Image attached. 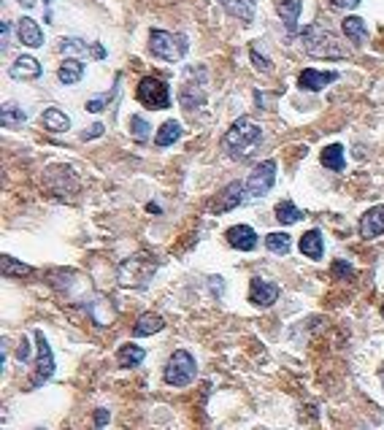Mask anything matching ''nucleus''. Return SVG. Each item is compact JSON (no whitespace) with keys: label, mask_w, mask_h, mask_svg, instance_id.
Returning <instances> with one entry per match:
<instances>
[{"label":"nucleus","mask_w":384,"mask_h":430,"mask_svg":"<svg viewBox=\"0 0 384 430\" xmlns=\"http://www.w3.org/2000/svg\"><path fill=\"white\" fill-rule=\"evenodd\" d=\"M301 11H304V3L301 0H282L279 3V17H282L284 27L290 36L298 33V20H301Z\"/></svg>","instance_id":"obj_17"},{"label":"nucleus","mask_w":384,"mask_h":430,"mask_svg":"<svg viewBox=\"0 0 384 430\" xmlns=\"http://www.w3.org/2000/svg\"><path fill=\"white\" fill-rule=\"evenodd\" d=\"M195 373H198L195 357H192L187 349H176V352L168 357V363H165L162 379H165V385H171V387H187V385L195 379Z\"/></svg>","instance_id":"obj_5"},{"label":"nucleus","mask_w":384,"mask_h":430,"mask_svg":"<svg viewBox=\"0 0 384 430\" xmlns=\"http://www.w3.org/2000/svg\"><path fill=\"white\" fill-rule=\"evenodd\" d=\"M17 36H20V41L24 43V46H30V49H36V46L43 43V33H41L38 22L30 20V17H22V20L17 22Z\"/></svg>","instance_id":"obj_16"},{"label":"nucleus","mask_w":384,"mask_h":430,"mask_svg":"<svg viewBox=\"0 0 384 430\" xmlns=\"http://www.w3.org/2000/svg\"><path fill=\"white\" fill-rule=\"evenodd\" d=\"M265 246H268L271 252H276V255H287L290 246H292V241H290L287 233H268V236H265Z\"/></svg>","instance_id":"obj_30"},{"label":"nucleus","mask_w":384,"mask_h":430,"mask_svg":"<svg viewBox=\"0 0 384 430\" xmlns=\"http://www.w3.org/2000/svg\"><path fill=\"white\" fill-rule=\"evenodd\" d=\"M146 208H149L152 214H160V206H157V203H149V206H146Z\"/></svg>","instance_id":"obj_42"},{"label":"nucleus","mask_w":384,"mask_h":430,"mask_svg":"<svg viewBox=\"0 0 384 430\" xmlns=\"http://www.w3.org/2000/svg\"><path fill=\"white\" fill-rule=\"evenodd\" d=\"M333 8H339V11H352V8H357L360 6V0H327Z\"/></svg>","instance_id":"obj_37"},{"label":"nucleus","mask_w":384,"mask_h":430,"mask_svg":"<svg viewBox=\"0 0 384 430\" xmlns=\"http://www.w3.org/2000/svg\"><path fill=\"white\" fill-rule=\"evenodd\" d=\"M179 138H182V124L176 122V120H168V122L157 130L155 143H157V146H171V143H176Z\"/></svg>","instance_id":"obj_28"},{"label":"nucleus","mask_w":384,"mask_h":430,"mask_svg":"<svg viewBox=\"0 0 384 430\" xmlns=\"http://www.w3.org/2000/svg\"><path fill=\"white\" fill-rule=\"evenodd\" d=\"M322 233L320 230H308L301 238V252H304L308 260H322Z\"/></svg>","instance_id":"obj_24"},{"label":"nucleus","mask_w":384,"mask_h":430,"mask_svg":"<svg viewBox=\"0 0 384 430\" xmlns=\"http://www.w3.org/2000/svg\"><path fill=\"white\" fill-rule=\"evenodd\" d=\"M341 30H344V36L355 43V46H363L365 38H368V27H365V22L360 20V17H346V20L341 22Z\"/></svg>","instance_id":"obj_20"},{"label":"nucleus","mask_w":384,"mask_h":430,"mask_svg":"<svg viewBox=\"0 0 384 430\" xmlns=\"http://www.w3.org/2000/svg\"><path fill=\"white\" fill-rule=\"evenodd\" d=\"M130 133H133L136 141H146L149 138V122L143 117H138V114H133L130 117Z\"/></svg>","instance_id":"obj_32"},{"label":"nucleus","mask_w":384,"mask_h":430,"mask_svg":"<svg viewBox=\"0 0 384 430\" xmlns=\"http://www.w3.org/2000/svg\"><path fill=\"white\" fill-rule=\"evenodd\" d=\"M108 417H111V414L106 409H95V430L106 428V425H108Z\"/></svg>","instance_id":"obj_39"},{"label":"nucleus","mask_w":384,"mask_h":430,"mask_svg":"<svg viewBox=\"0 0 384 430\" xmlns=\"http://www.w3.org/2000/svg\"><path fill=\"white\" fill-rule=\"evenodd\" d=\"M81 76H84V62L76 60V57H68V60L57 68V79H60L62 84H79Z\"/></svg>","instance_id":"obj_26"},{"label":"nucleus","mask_w":384,"mask_h":430,"mask_svg":"<svg viewBox=\"0 0 384 430\" xmlns=\"http://www.w3.org/2000/svg\"><path fill=\"white\" fill-rule=\"evenodd\" d=\"M384 233V206H371L360 217V236L368 238H379Z\"/></svg>","instance_id":"obj_12"},{"label":"nucleus","mask_w":384,"mask_h":430,"mask_svg":"<svg viewBox=\"0 0 384 430\" xmlns=\"http://www.w3.org/2000/svg\"><path fill=\"white\" fill-rule=\"evenodd\" d=\"M30 271H33V268L20 263V260H14L11 255H3V273H6V276H27Z\"/></svg>","instance_id":"obj_31"},{"label":"nucleus","mask_w":384,"mask_h":430,"mask_svg":"<svg viewBox=\"0 0 384 430\" xmlns=\"http://www.w3.org/2000/svg\"><path fill=\"white\" fill-rule=\"evenodd\" d=\"M143 357H146V352H143L138 344H122L120 349H117V366L120 368H138L143 363Z\"/></svg>","instance_id":"obj_18"},{"label":"nucleus","mask_w":384,"mask_h":430,"mask_svg":"<svg viewBox=\"0 0 384 430\" xmlns=\"http://www.w3.org/2000/svg\"><path fill=\"white\" fill-rule=\"evenodd\" d=\"M339 82V73L336 71H314V68H306L298 76V87L306 92H320L327 84Z\"/></svg>","instance_id":"obj_11"},{"label":"nucleus","mask_w":384,"mask_h":430,"mask_svg":"<svg viewBox=\"0 0 384 430\" xmlns=\"http://www.w3.org/2000/svg\"><path fill=\"white\" fill-rule=\"evenodd\" d=\"M0 120H3V127H20V124L27 120V114L22 111L17 103H6V106H3Z\"/></svg>","instance_id":"obj_29"},{"label":"nucleus","mask_w":384,"mask_h":430,"mask_svg":"<svg viewBox=\"0 0 384 430\" xmlns=\"http://www.w3.org/2000/svg\"><path fill=\"white\" fill-rule=\"evenodd\" d=\"M36 347H38V357H36V379H33V387H41L43 382H49L55 376V354H52V347L46 341V336L36 330Z\"/></svg>","instance_id":"obj_8"},{"label":"nucleus","mask_w":384,"mask_h":430,"mask_svg":"<svg viewBox=\"0 0 384 430\" xmlns=\"http://www.w3.org/2000/svg\"><path fill=\"white\" fill-rule=\"evenodd\" d=\"M103 130H106V127H103L101 122H95L92 127H87V130L81 133V141H92V138H101Z\"/></svg>","instance_id":"obj_36"},{"label":"nucleus","mask_w":384,"mask_h":430,"mask_svg":"<svg viewBox=\"0 0 384 430\" xmlns=\"http://www.w3.org/2000/svg\"><path fill=\"white\" fill-rule=\"evenodd\" d=\"M249 57H252V62H255V68H257V71H263V73H271V71H273V62L268 60L265 55H260V52H257V46H252V49H249Z\"/></svg>","instance_id":"obj_33"},{"label":"nucleus","mask_w":384,"mask_h":430,"mask_svg":"<svg viewBox=\"0 0 384 430\" xmlns=\"http://www.w3.org/2000/svg\"><path fill=\"white\" fill-rule=\"evenodd\" d=\"M246 195H249L246 185H241V182H230V185L225 187V189H220V195L211 201L208 211H211V214H225V211H233V208H239V206L246 201Z\"/></svg>","instance_id":"obj_9"},{"label":"nucleus","mask_w":384,"mask_h":430,"mask_svg":"<svg viewBox=\"0 0 384 430\" xmlns=\"http://www.w3.org/2000/svg\"><path fill=\"white\" fill-rule=\"evenodd\" d=\"M22 6H24V8H33V6H36V0H20Z\"/></svg>","instance_id":"obj_43"},{"label":"nucleus","mask_w":384,"mask_h":430,"mask_svg":"<svg viewBox=\"0 0 384 430\" xmlns=\"http://www.w3.org/2000/svg\"><path fill=\"white\" fill-rule=\"evenodd\" d=\"M60 52L62 55H81V57H95V60H103L106 57V49L101 43H87L81 38H62L60 41Z\"/></svg>","instance_id":"obj_13"},{"label":"nucleus","mask_w":384,"mask_h":430,"mask_svg":"<svg viewBox=\"0 0 384 430\" xmlns=\"http://www.w3.org/2000/svg\"><path fill=\"white\" fill-rule=\"evenodd\" d=\"M179 101L187 111H192V108H201L206 103V92H203V87H198V82H187L179 92Z\"/></svg>","instance_id":"obj_22"},{"label":"nucleus","mask_w":384,"mask_h":430,"mask_svg":"<svg viewBox=\"0 0 384 430\" xmlns=\"http://www.w3.org/2000/svg\"><path fill=\"white\" fill-rule=\"evenodd\" d=\"M136 98L152 111H162L171 106V87L162 76H143L136 87Z\"/></svg>","instance_id":"obj_6"},{"label":"nucleus","mask_w":384,"mask_h":430,"mask_svg":"<svg viewBox=\"0 0 384 430\" xmlns=\"http://www.w3.org/2000/svg\"><path fill=\"white\" fill-rule=\"evenodd\" d=\"M162 328H165V320H162L160 314L143 311L141 317L136 320V325H133V336H155V333H160Z\"/></svg>","instance_id":"obj_19"},{"label":"nucleus","mask_w":384,"mask_h":430,"mask_svg":"<svg viewBox=\"0 0 384 430\" xmlns=\"http://www.w3.org/2000/svg\"><path fill=\"white\" fill-rule=\"evenodd\" d=\"M301 38H304V46L306 52L311 55V57H330V60H344L346 55H349V49H346L344 43L339 41L330 30H325L320 24H308L304 33H301Z\"/></svg>","instance_id":"obj_3"},{"label":"nucleus","mask_w":384,"mask_h":430,"mask_svg":"<svg viewBox=\"0 0 384 430\" xmlns=\"http://www.w3.org/2000/svg\"><path fill=\"white\" fill-rule=\"evenodd\" d=\"M225 6V11H230L236 20L241 22H252L255 20V6L257 0H220Z\"/></svg>","instance_id":"obj_21"},{"label":"nucleus","mask_w":384,"mask_h":430,"mask_svg":"<svg viewBox=\"0 0 384 430\" xmlns=\"http://www.w3.org/2000/svg\"><path fill=\"white\" fill-rule=\"evenodd\" d=\"M322 165L325 168H330V171H336V173H341L346 168V160H344V146L341 143H330V146H325L322 149Z\"/></svg>","instance_id":"obj_25"},{"label":"nucleus","mask_w":384,"mask_h":430,"mask_svg":"<svg viewBox=\"0 0 384 430\" xmlns=\"http://www.w3.org/2000/svg\"><path fill=\"white\" fill-rule=\"evenodd\" d=\"M8 76L11 79H38L41 76V62L36 57H30V55H22L17 60L11 62V68H8Z\"/></svg>","instance_id":"obj_15"},{"label":"nucleus","mask_w":384,"mask_h":430,"mask_svg":"<svg viewBox=\"0 0 384 430\" xmlns=\"http://www.w3.org/2000/svg\"><path fill=\"white\" fill-rule=\"evenodd\" d=\"M273 182H276V163H273V160H263V163L249 173V179H246V189H249L252 198H263V195L271 192Z\"/></svg>","instance_id":"obj_7"},{"label":"nucleus","mask_w":384,"mask_h":430,"mask_svg":"<svg viewBox=\"0 0 384 430\" xmlns=\"http://www.w3.org/2000/svg\"><path fill=\"white\" fill-rule=\"evenodd\" d=\"M211 287L217 289V295H222V287H225V282H222V279H217V276H211Z\"/></svg>","instance_id":"obj_41"},{"label":"nucleus","mask_w":384,"mask_h":430,"mask_svg":"<svg viewBox=\"0 0 384 430\" xmlns=\"http://www.w3.org/2000/svg\"><path fill=\"white\" fill-rule=\"evenodd\" d=\"M306 214L298 208V206L292 203V201H282V203L276 206V220H279V225L290 227L295 225V222H301Z\"/></svg>","instance_id":"obj_27"},{"label":"nucleus","mask_w":384,"mask_h":430,"mask_svg":"<svg viewBox=\"0 0 384 430\" xmlns=\"http://www.w3.org/2000/svg\"><path fill=\"white\" fill-rule=\"evenodd\" d=\"M260 141H263V127L255 120H249V117H241V120H236L227 127V133L222 136V149L227 157L243 163L257 152Z\"/></svg>","instance_id":"obj_1"},{"label":"nucleus","mask_w":384,"mask_h":430,"mask_svg":"<svg viewBox=\"0 0 384 430\" xmlns=\"http://www.w3.org/2000/svg\"><path fill=\"white\" fill-rule=\"evenodd\" d=\"M225 238H227V244L233 246V249H241V252H249V249H255V246H257V233H255L249 225L227 227Z\"/></svg>","instance_id":"obj_14"},{"label":"nucleus","mask_w":384,"mask_h":430,"mask_svg":"<svg viewBox=\"0 0 384 430\" xmlns=\"http://www.w3.org/2000/svg\"><path fill=\"white\" fill-rule=\"evenodd\" d=\"M17 360H20V363H27V360H30V341H27V338H22V341H20V349H17Z\"/></svg>","instance_id":"obj_38"},{"label":"nucleus","mask_w":384,"mask_h":430,"mask_svg":"<svg viewBox=\"0 0 384 430\" xmlns=\"http://www.w3.org/2000/svg\"><path fill=\"white\" fill-rule=\"evenodd\" d=\"M155 271H157V260L146 252H138L133 257H127L117 271V282L127 289H146L155 279Z\"/></svg>","instance_id":"obj_2"},{"label":"nucleus","mask_w":384,"mask_h":430,"mask_svg":"<svg viewBox=\"0 0 384 430\" xmlns=\"http://www.w3.org/2000/svg\"><path fill=\"white\" fill-rule=\"evenodd\" d=\"M352 273H355V271H352V266H349L346 260H336V263H333V276H336V279H352Z\"/></svg>","instance_id":"obj_35"},{"label":"nucleus","mask_w":384,"mask_h":430,"mask_svg":"<svg viewBox=\"0 0 384 430\" xmlns=\"http://www.w3.org/2000/svg\"><path fill=\"white\" fill-rule=\"evenodd\" d=\"M8 33H11V27H8L6 22H3V24H0V36H3V49H6V41H8Z\"/></svg>","instance_id":"obj_40"},{"label":"nucleus","mask_w":384,"mask_h":430,"mask_svg":"<svg viewBox=\"0 0 384 430\" xmlns=\"http://www.w3.org/2000/svg\"><path fill=\"white\" fill-rule=\"evenodd\" d=\"M41 124L46 127V130H52V133H62V130H68L71 127V117L60 111V108H46L43 114H41Z\"/></svg>","instance_id":"obj_23"},{"label":"nucleus","mask_w":384,"mask_h":430,"mask_svg":"<svg viewBox=\"0 0 384 430\" xmlns=\"http://www.w3.org/2000/svg\"><path fill=\"white\" fill-rule=\"evenodd\" d=\"M43 3H46V8H49V6H52V3H55V0H43Z\"/></svg>","instance_id":"obj_44"},{"label":"nucleus","mask_w":384,"mask_h":430,"mask_svg":"<svg viewBox=\"0 0 384 430\" xmlns=\"http://www.w3.org/2000/svg\"><path fill=\"white\" fill-rule=\"evenodd\" d=\"M279 301V287L273 282H265L260 276H255L249 282V303L257 308H268Z\"/></svg>","instance_id":"obj_10"},{"label":"nucleus","mask_w":384,"mask_h":430,"mask_svg":"<svg viewBox=\"0 0 384 430\" xmlns=\"http://www.w3.org/2000/svg\"><path fill=\"white\" fill-rule=\"evenodd\" d=\"M108 103H111V92H108V95H98V98H92V101H87L84 108H87V111H92V114H98V111H103Z\"/></svg>","instance_id":"obj_34"},{"label":"nucleus","mask_w":384,"mask_h":430,"mask_svg":"<svg viewBox=\"0 0 384 430\" xmlns=\"http://www.w3.org/2000/svg\"><path fill=\"white\" fill-rule=\"evenodd\" d=\"M187 49H190V41L182 33H168V30H152L149 33V52L165 62L182 60Z\"/></svg>","instance_id":"obj_4"}]
</instances>
